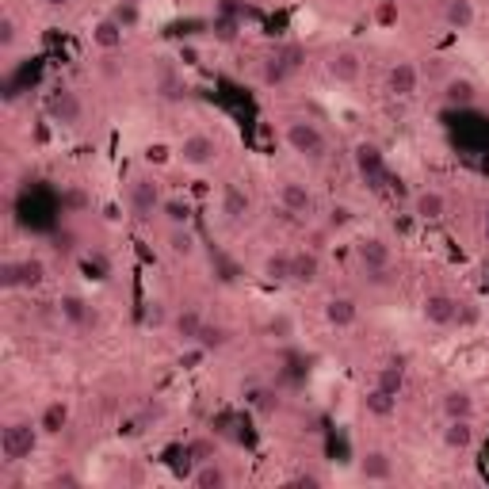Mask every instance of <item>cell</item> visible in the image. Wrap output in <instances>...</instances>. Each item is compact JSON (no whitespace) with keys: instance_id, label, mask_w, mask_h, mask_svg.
Wrapping results in <instances>:
<instances>
[{"instance_id":"obj_18","label":"cell","mask_w":489,"mask_h":489,"mask_svg":"<svg viewBox=\"0 0 489 489\" xmlns=\"http://www.w3.org/2000/svg\"><path fill=\"white\" fill-rule=\"evenodd\" d=\"M443 409H448V417L451 421H459V417H466V421H470V398H466V394H459V390H451L448 398H443Z\"/></svg>"},{"instance_id":"obj_9","label":"cell","mask_w":489,"mask_h":489,"mask_svg":"<svg viewBox=\"0 0 489 489\" xmlns=\"http://www.w3.org/2000/svg\"><path fill=\"white\" fill-rule=\"evenodd\" d=\"M359 260L371 268V275H375V272H386V264H390V249L382 245L379 237H371V241H363V245H359Z\"/></svg>"},{"instance_id":"obj_21","label":"cell","mask_w":489,"mask_h":489,"mask_svg":"<svg viewBox=\"0 0 489 489\" xmlns=\"http://www.w3.org/2000/svg\"><path fill=\"white\" fill-rule=\"evenodd\" d=\"M394 394H386V390L382 386H375L371 390V398H367V409H371V413H379V417H386V413H394Z\"/></svg>"},{"instance_id":"obj_35","label":"cell","mask_w":489,"mask_h":489,"mask_svg":"<svg viewBox=\"0 0 489 489\" xmlns=\"http://www.w3.org/2000/svg\"><path fill=\"white\" fill-rule=\"evenodd\" d=\"M46 4H66V0H46Z\"/></svg>"},{"instance_id":"obj_16","label":"cell","mask_w":489,"mask_h":489,"mask_svg":"<svg viewBox=\"0 0 489 489\" xmlns=\"http://www.w3.org/2000/svg\"><path fill=\"white\" fill-rule=\"evenodd\" d=\"M325 317H329L332 325H340V329H344V325L356 321V306H352L348 299H332L329 306H325Z\"/></svg>"},{"instance_id":"obj_11","label":"cell","mask_w":489,"mask_h":489,"mask_svg":"<svg viewBox=\"0 0 489 489\" xmlns=\"http://www.w3.org/2000/svg\"><path fill=\"white\" fill-rule=\"evenodd\" d=\"M329 73L337 77V81H344V84H348V81H356V77H359V58H356L352 50H340V54H332V58H329Z\"/></svg>"},{"instance_id":"obj_12","label":"cell","mask_w":489,"mask_h":489,"mask_svg":"<svg viewBox=\"0 0 489 489\" xmlns=\"http://www.w3.org/2000/svg\"><path fill=\"white\" fill-rule=\"evenodd\" d=\"M390 88L398 92V96H409V92L417 88V69L409 66V61H398L394 73H390Z\"/></svg>"},{"instance_id":"obj_31","label":"cell","mask_w":489,"mask_h":489,"mask_svg":"<svg viewBox=\"0 0 489 489\" xmlns=\"http://www.w3.org/2000/svg\"><path fill=\"white\" fill-rule=\"evenodd\" d=\"M0 42H4V46H12V42H16V23H12V19H4V23H0Z\"/></svg>"},{"instance_id":"obj_17","label":"cell","mask_w":489,"mask_h":489,"mask_svg":"<svg viewBox=\"0 0 489 489\" xmlns=\"http://www.w3.org/2000/svg\"><path fill=\"white\" fill-rule=\"evenodd\" d=\"M222 210H226V218H241V214H245V210H249V199H245V191L230 183V188L222 191Z\"/></svg>"},{"instance_id":"obj_10","label":"cell","mask_w":489,"mask_h":489,"mask_svg":"<svg viewBox=\"0 0 489 489\" xmlns=\"http://www.w3.org/2000/svg\"><path fill=\"white\" fill-rule=\"evenodd\" d=\"M279 195H283V210H287V214H306L310 210V191L302 188V183H295V180L283 183Z\"/></svg>"},{"instance_id":"obj_5","label":"cell","mask_w":489,"mask_h":489,"mask_svg":"<svg viewBox=\"0 0 489 489\" xmlns=\"http://www.w3.org/2000/svg\"><path fill=\"white\" fill-rule=\"evenodd\" d=\"M180 157L188 161V165H210V161H214V141H210L207 134H191L180 146Z\"/></svg>"},{"instance_id":"obj_22","label":"cell","mask_w":489,"mask_h":489,"mask_svg":"<svg viewBox=\"0 0 489 489\" xmlns=\"http://www.w3.org/2000/svg\"><path fill=\"white\" fill-rule=\"evenodd\" d=\"M176 329H180L183 340H195V337H199V329H203V321H199V314H195V310H183V314L176 317Z\"/></svg>"},{"instance_id":"obj_4","label":"cell","mask_w":489,"mask_h":489,"mask_svg":"<svg viewBox=\"0 0 489 489\" xmlns=\"http://www.w3.org/2000/svg\"><path fill=\"white\" fill-rule=\"evenodd\" d=\"M46 108H50V115L58 119V123H77V119H81V100H77V96H73L69 88L50 92Z\"/></svg>"},{"instance_id":"obj_1","label":"cell","mask_w":489,"mask_h":489,"mask_svg":"<svg viewBox=\"0 0 489 489\" xmlns=\"http://www.w3.org/2000/svg\"><path fill=\"white\" fill-rule=\"evenodd\" d=\"M287 141L295 146V153H302V157H321L325 153V138H321V130H317L314 123H290L287 126Z\"/></svg>"},{"instance_id":"obj_34","label":"cell","mask_w":489,"mask_h":489,"mask_svg":"<svg viewBox=\"0 0 489 489\" xmlns=\"http://www.w3.org/2000/svg\"><path fill=\"white\" fill-rule=\"evenodd\" d=\"M191 249V241L188 237H180V233H176V252H188Z\"/></svg>"},{"instance_id":"obj_6","label":"cell","mask_w":489,"mask_h":489,"mask_svg":"<svg viewBox=\"0 0 489 489\" xmlns=\"http://www.w3.org/2000/svg\"><path fill=\"white\" fill-rule=\"evenodd\" d=\"M356 168H359V176H363L367 183L379 188V180H382V153L375 150V146H359V150H356Z\"/></svg>"},{"instance_id":"obj_13","label":"cell","mask_w":489,"mask_h":489,"mask_svg":"<svg viewBox=\"0 0 489 489\" xmlns=\"http://www.w3.org/2000/svg\"><path fill=\"white\" fill-rule=\"evenodd\" d=\"M443 210H448V203H443L439 191H421L417 195V218H443Z\"/></svg>"},{"instance_id":"obj_30","label":"cell","mask_w":489,"mask_h":489,"mask_svg":"<svg viewBox=\"0 0 489 489\" xmlns=\"http://www.w3.org/2000/svg\"><path fill=\"white\" fill-rule=\"evenodd\" d=\"M195 481H199V486H222V481H226V474L218 470V466H203V470L195 474Z\"/></svg>"},{"instance_id":"obj_23","label":"cell","mask_w":489,"mask_h":489,"mask_svg":"<svg viewBox=\"0 0 489 489\" xmlns=\"http://www.w3.org/2000/svg\"><path fill=\"white\" fill-rule=\"evenodd\" d=\"M363 478H375V481L390 478V459L386 455H367L363 459Z\"/></svg>"},{"instance_id":"obj_29","label":"cell","mask_w":489,"mask_h":489,"mask_svg":"<svg viewBox=\"0 0 489 489\" xmlns=\"http://www.w3.org/2000/svg\"><path fill=\"white\" fill-rule=\"evenodd\" d=\"M195 340H199L203 348H218V344L226 340V332H222V329H210V325H203L199 337H195Z\"/></svg>"},{"instance_id":"obj_36","label":"cell","mask_w":489,"mask_h":489,"mask_svg":"<svg viewBox=\"0 0 489 489\" xmlns=\"http://www.w3.org/2000/svg\"><path fill=\"white\" fill-rule=\"evenodd\" d=\"M486 237H489V218H486Z\"/></svg>"},{"instance_id":"obj_19","label":"cell","mask_w":489,"mask_h":489,"mask_svg":"<svg viewBox=\"0 0 489 489\" xmlns=\"http://www.w3.org/2000/svg\"><path fill=\"white\" fill-rule=\"evenodd\" d=\"M96 42H100L103 50H115L119 42H123V31H119L115 19H103V23L96 27Z\"/></svg>"},{"instance_id":"obj_28","label":"cell","mask_w":489,"mask_h":489,"mask_svg":"<svg viewBox=\"0 0 489 489\" xmlns=\"http://www.w3.org/2000/svg\"><path fill=\"white\" fill-rule=\"evenodd\" d=\"M268 275L272 279H290V257H272L268 260Z\"/></svg>"},{"instance_id":"obj_26","label":"cell","mask_w":489,"mask_h":489,"mask_svg":"<svg viewBox=\"0 0 489 489\" xmlns=\"http://www.w3.org/2000/svg\"><path fill=\"white\" fill-rule=\"evenodd\" d=\"M379 386L386 390V394H394V398H398V390H401V367H398V363L382 367V375H379Z\"/></svg>"},{"instance_id":"obj_20","label":"cell","mask_w":489,"mask_h":489,"mask_svg":"<svg viewBox=\"0 0 489 489\" xmlns=\"http://www.w3.org/2000/svg\"><path fill=\"white\" fill-rule=\"evenodd\" d=\"M448 23L451 27H470L474 23V8L466 4V0H451L448 4Z\"/></svg>"},{"instance_id":"obj_33","label":"cell","mask_w":489,"mask_h":489,"mask_svg":"<svg viewBox=\"0 0 489 489\" xmlns=\"http://www.w3.org/2000/svg\"><path fill=\"white\" fill-rule=\"evenodd\" d=\"M168 218H172V222H183V207H176V203H172V207H168Z\"/></svg>"},{"instance_id":"obj_8","label":"cell","mask_w":489,"mask_h":489,"mask_svg":"<svg viewBox=\"0 0 489 489\" xmlns=\"http://www.w3.org/2000/svg\"><path fill=\"white\" fill-rule=\"evenodd\" d=\"M161 195H157V183L150 180H138L134 183V210H138V218H150L153 210H157Z\"/></svg>"},{"instance_id":"obj_27","label":"cell","mask_w":489,"mask_h":489,"mask_svg":"<svg viewBox=\"0 0 489 489\" xmlns=\"http://www.w3.org/2000/svg\"><path fill=\"white\" fill-rule=\"evenodd\" d=\"M470 100H474L470 81H451L448 84V103H470Z\"/></svg>"},{"instance_id":"obj_3","label":"cell","mask_w":489,"mask_h":489,"mask_svg":"<svg viewBox=\"0 0 489 489\" xmlns=\"http://www.w3.org/2000/svg\"><path fill=\"white\" fill-rule=\"evenodd\" d=\"M42 272H46L42 260H19V264H4L0 279H4V287H39Z\"/></svg>"},{"instance_id":"obj_15","label":"cell","mask_w":489,"mask_h":489,"mask_svg":"<svg viewBox=\"0 0 489 489\" xmlns=\"http://www.w3.org/2000/svg\"><path fill=\"white\" fill-rule=\"evenodd\" d=\"M290 279H317V257L314 252H299V257H290Z\"/></svg>"},{"instance_id":"obj_24","label":"cell","mask_w":489,"mask_h":489,"mask_svg":"<svg viewBox=\"0 0 489 489\" xmlns=\"http://www.w3.org/2000/svg\"><path fill=\"white\" fill-rule=\"evenodd\" d=\"M61 314H66V317H69V321H73V325H88V321H92L88 306H84L81 299H66V302H61Z\"/></svg>"},{"instance_id":"obj_32","label":"cell","mask_w":489,"mask_h":489,"mask_svg":"<svg viewBox=\"0 0 489 489\" xmlns=\"http://www.w3.org/2000/svg\"><path fill=\"white\" fill-rule=\"evenodd\" d=\"M272 332H279V337H287V332H290V321H287V317H275V321H272Z\"/></svg>"},{"instance_id":"obj_2","label":"cell","mask_w":489,"mask_h":489,"mask_svg":"<svg viewBox=\"0 0 489 489\" xmlns=\"http://www.w3.org/2000/svg\"><path fill=\"white\" fill-rule=\"evenodd\" d=\"M0 448H4V459H12V463L27 459V455H31V448H34V432H31V424H12V428H4V439H0Z\"/></svg>"},{"instance_id":"obj_7","label":"cell","mask_w":489,"mask_h":489,"mask_svg":"<svg viewBox=\"0 0 489 489\" xmlns=\"http://www.w3.org/2000/svg\"><path fill=\"white\" fill-rule=\"evenodd\" d=\"M424 317H428L432 325H451L459 317V306L448 295H432V299H424Z\"/></svg>"},{"instance_id":"obj_25","label":"cell","mask_w":489,"mask_h":489,"mask_svg":"<svg viewBox=\"0 0 489 489\" xmlns=\"http://www.w3.org/2000/svg\"><path fill=\"white\" fill-rule=\"evenodd\" d=\"M61 424H66V406H61V401L46 406V413H42V432H61Z\"/></svg>"},{"instance_id":"obj_14","label":"cell","mask_w":489,"mask_h":489,"mask_svg":"<svg viewBox=\"0 0 489 489\" xmlns=\"http://www.w3.org/2000/svg\"><path fill=\"white\" fill-rule=\"evenodd\" d=\"M443 439H448V448H470V439H474V432H470V421L466 417H459V421H451L448 424V432H443Z\"/></svg>"}]
</instances>
